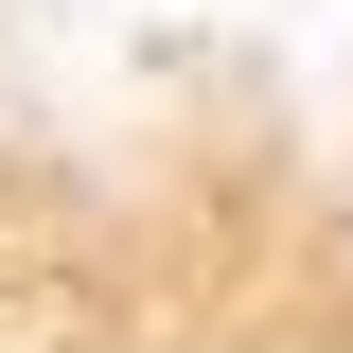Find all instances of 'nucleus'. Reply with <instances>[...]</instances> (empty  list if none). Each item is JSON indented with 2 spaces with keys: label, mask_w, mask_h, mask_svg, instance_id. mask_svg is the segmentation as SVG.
<instances>
[{
  "label": "nucleus",
  "mask_w": 353,
  "mask_h": 353,
  "mask_svg": "<svg viewBox=\"0 0 353 353\" xmlns=\"http://www.w3.org/2000/svg\"><path fill=\"white\" fill-rule=\"evenodd\" d=\"M318 283L353 301V176H336V212H318Z\"/></svg>",
  "instance_id": "f257e3e1"
}]
</instances>
